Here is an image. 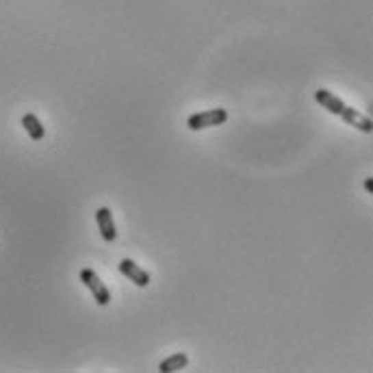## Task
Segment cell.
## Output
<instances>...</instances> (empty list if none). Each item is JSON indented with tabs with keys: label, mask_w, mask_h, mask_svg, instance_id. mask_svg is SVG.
Here are the masks:
<instances>
[{
	"label": "cell",
	"mask_w": 373,
	"mask_h": 373,
	"mask_svg": "<svg viewBox=\"0 0 373 373\" xmlns=\"http://www.w3.org/2000/svg\"><path fill=\"white\" fill-rule=\"evenodd\" d=\"M315 100H317L319 105L324 107L328 113L339 115V118H341L345 124H350V126L358 128L360 133H371V131H373V122L367 118V115L358 113V111L352 109V107H347L341 98H337L332 92H328V89H317V92H315Z\"/></svg>",
	"instance_id": "cell-1"
},
{
	"label": "cell",
	"mask_w": 373,
	"mask_h": 373,
	"mask_svg": "<svg viewBox=\"0 0 373 373\" xmlns=\"http://www.w3.org/2000/svg\"><path fill=\"white\" fill-rule=\"evenodd\" d=\"M228 122V111L226 109H209V111H202V113H196L191 115L187 120V126L189 131H207V128H213V126H222Z\"/></svg>",
	"instance_id": "cell-2"
},
{
	"label": "cell",
	"mask_w": 373,
	"mask_h": 373,
	"mask_svg": "<svg viewBox=\"0 0 373 373\" xmlns=\"http://www.w3.org/2000/svg\"><path fill=\"white\" fill-rule=\"evenodd\" d=\"M81 282L89 291H92V295H94V300H96L98 306H109L111 304V293H109L107 285L100 280V276L94 272V269L85 267L83 272H81Z\"/></svg>",
	"instance_id": "cell-3"
},
{
	"label": "cell",
	"mask_w": 373,
	"mask_h": 373,
	"mask_svg": "<svg viewBox=\"0 0 373 373\" xmlns=\"http://www.w3.org/2000/svg\"><path fill=\"white\" fill-rule=\"evenodd\" d=\"M120 272H122V276H126L139 289H146L150 285V274L146 272L144 267H139L135 261H131V259H122L120 261Z\"/></svg>",
	"instance_id": "cell-4"
},
{
	"label": "cell",
	"mask_w": 373,
	"mask_h": 373,
	"mask_svg": "<svg viewBox=\"0 0 373 373\" xmlns=\"http://www.w3.org/2000/svg\"><path fill=\"white\" fill-rule=\"evenodd\" d=\"M96 222H98V228H100V235L107 243H113L118 239V230H115V222H113V213L111 209L107 207H100L96 211Z\"/></svg>",
	"instance_id": "cell-5"
},
{
	"label": "cell",
	"mask_w": 373,
	"mask_h": 373,
	"mask_svg": "<svg viewBox=\"0 0 373 373\" xmlns=\"http://www.w3.org/2000/svg\"><path fill=\"white\" fill-rule=\"evenodd\" d=\"M22 126H24V131L29 133V137L33 141H42L46 137V128L42 126L40 118H37L35 113H27V115H24V118H22Z\"/></svg>",
	"instance_id": "cell-6"
},
{
	"label": "cell",
	"mask_w": 373,
	"mask_h": 373,
	"mask_svg": "<svg viewBox=\"0 0 373 373\" xmlns=\"http://www.w3.org/2000/svg\"><path fill=\"white\" fill-rule=\"evenodd\" d=\"M189 365V356L183 354V352H178L170 358H165L159 363V371L161 373H174V371H180V369H185Z\"/></svg>",
	"instance_id": "cell-7"
},
{
	"label": "cell",
	"mask_w": 373,
	"mask_h": 373,
	"mask_svg": "<svg viewBox=\"0 0 373 373\" xmlns=\"http://www.w3.org/2000/svg\"><path fill=\"white\" fill-rule=\"evenodd\" d=\"M365 189L369 191V194H373V180H371V178L365 180Z\"/></svg>",
	"instance_id": "cell-8"
}]
</instances>
